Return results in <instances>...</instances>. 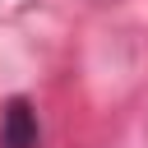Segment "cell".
I'll use <instances>...</instances> for the list:
<instances>
[{"label":"cell","mask_w":148,"mask_h":148,"mask_svg":"<svg viewBox=\"0 0 148 148\" xmlns=\"http://www.w3.org/2000/svg\"><path fill=\"white\" fill-rule=\"evenodd\" d=\"M0 148H37V116L23 97H14L5 106V125H0Z\"/></svg>","instance_id":"6da1fadb"}]
</instances>
